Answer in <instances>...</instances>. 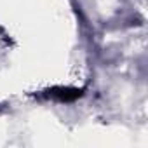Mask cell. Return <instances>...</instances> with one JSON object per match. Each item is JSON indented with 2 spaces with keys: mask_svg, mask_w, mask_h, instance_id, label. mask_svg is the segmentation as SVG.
Instances as JSON below:
<instances>
[{
  "mask_svg": "<svg viewBox=\"0 0 148 148\" xmlns=\"http://www.w3.org/2000/svg\"><path fill=\"white\" fill-rule=\"evenodd\" d=\"M47 92H49L51 98H54L58 101H64V103L75 101L82 96L80 89H71V87H54V89H49Z\"/></svg>",
  "mask_w": 148,
  "mask_h": 148,
  "instance_id": "cell-1",
  "label": "cell"
}]
</instances>
